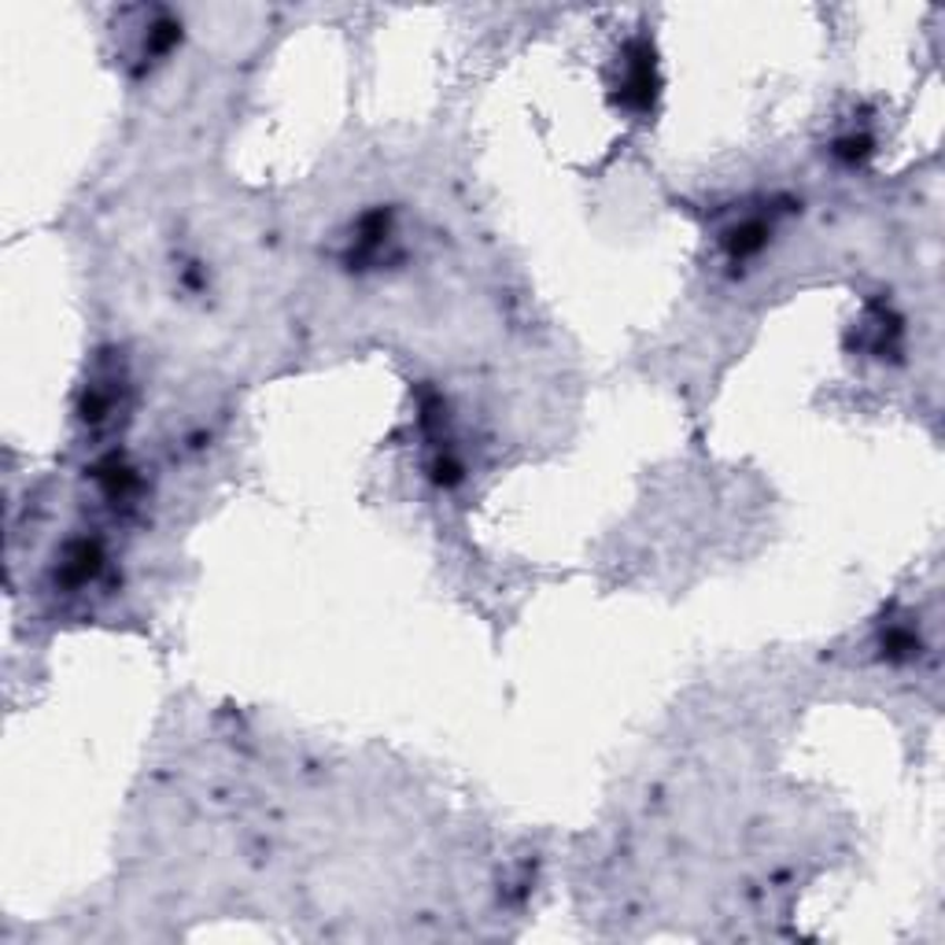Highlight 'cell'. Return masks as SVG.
Here are the masks:
<instances>
[{
	"instance_id": "cell-1",
	"label": "cell",
	"mask_w": 945,
	"mask_h": 945,
	"mask_svg": "<svg viewBox=\"0 0 945 945\" xmlns=\"http://www.w3.org/2000/svg\"><path fill=\"white\" fill-rule=\"evenodd\" d=\"M103 569V550L100 544H93V539H74L71 547H67L63 555V580L71 587H86L93 576Z\"/></svg>"
}]
</instances>
